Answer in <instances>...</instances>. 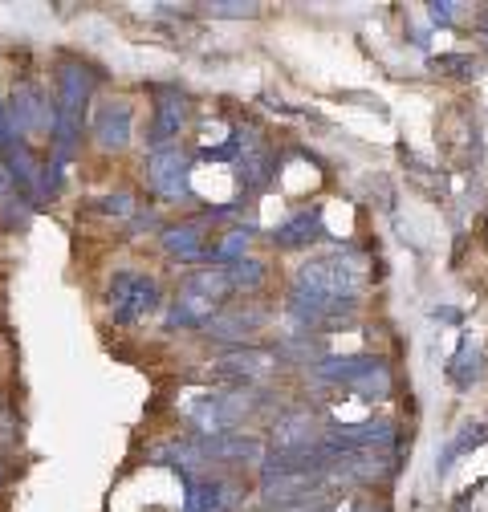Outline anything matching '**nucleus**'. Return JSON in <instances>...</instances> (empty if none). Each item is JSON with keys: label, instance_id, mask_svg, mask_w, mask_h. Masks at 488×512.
<instances>
[{"label": "nucleus", "instance_id": "nucleus-10", "mask_svg": "<svg viewBox=\"0 0 488 512\" xmlns=\"http://www.w3.org/2000/svg\"><path fill=\"white\" fill-rule=\"evenodd\" d=\"M94 143L102 151H127L131 143V102H122V98H110L94 110Z\"/></svg>", "mask_w": 488, "mask_h": 512}, {"label": "nucleus", "instance_id": "nucleus-13", "mask_svg": "<svg viewBox=\"0 0 488 512\" xmlns=\"http://www.w3.org/2000/svg\"><path fill=\"white\" fill-rule=\"evenodd\" d=\"M212 317H216V301L183 285V289H179V297L171 301L167 322H171V326H183V330H208Z\"/></svg>", "mask_w": 488, "mask_h": 512}, {"label": "nucleus", "instance_id": "nucleus-25", "mask_svg": "<svg viewBox=\"0 0 488 512\" xmlns=\"http://www.w3.org/2000/svg\"><path fill=\"white\" fill-rule=\"evenodd\" d=\"M13 196H17V183H13L9 167H5V163H0V204H5V200H13Z\"/></svg>", "mask_w": 488, "mask_h": 512}, {"label": "nucleus", "instance_id": "nucleus-8", "mask_svg": "<svg viewBox=\"0 0 488 512\" xmlns=\"http://www.w3.org/2000/svg\"><path fill=\"white\" fill-rule=\"evenodd\" d=\"M277 366V354H265V350H253V346H240V350H228L224 358L212 362V378H224V382H261L269 378Z\"/></svg>", "mask_w": 488, "mask_h": 512}, {"label": "nucleus", "instance_id": "nucleus-23", "mask_svg": "<svg viewBox=\"0 0 488 512\" xmlns=\"http://www.w3.org/2000/svg\"><path fill=\"white\" fill-rule=\"evenodd\" d=\"M98 204H102V212H114V216H131V212H135V204H131L127 191H118V196H106V200H98Z\"/></svg>", "mask_w": 488, "mask_h": 512}, {"label": "nucleus", "instance_id": "nucleus-4", "mask_svg": "<svg viewBox=\"0 0 488 512\" xmlns=\"http://www.w3.org/2000/svg\"><path fill=\"white\" fill-rule=\"evenodd\" d=\"M106 301H110L114 322H143L147 313L159 309V285H155V277L127 269V273H114Z\"/></svg>", "mask_w": 488, "mask_h": 512}, {"label": "nucleus", "instance_id": "nucleus-18", "mask_svg": "<svg viewBox=\"0 0 488 512\" xmlns=\"http://www.w3.org/2000/svg\"><path fill=\"white\" fill-rule=\"evenodd\" d=\"M257 326H261V313H257V309H253V313L236 309V313H220V317H212V322H208V338H216V342L249 338Z\"/></svg>", "mask_w": 488, "mask_h": 512}, {"label": "nucleus", "instance_id": "nucleus-6", "mask_svg": "<svg viewBox=\"0 0 488 512\" xmlns=\"http://www.w3.org/2000/svg\"><path fill=\"white\" fill-rule=\"evenodd\" d=\"M192 163L179 147H159L151 159H147V183L167 200H183L192 196Z\"/></svg>", "mask_w": 488, "mask_h": 512}, {"label": "nucleus", "instance_id": "nucleus-24", "mask_svg": "<svg viewBox=\"0 0 488 512\" xmlns=\"http://www.w3.org/2000/svg\"><path fill=\"white\" fill-rule=\"evenodd\" d=\"M212 13H220V17H253L257 5H212Z\"/></svg>", "mask_w": 488, "mask_h": 512}, {"label": "nucleus", "instance_id": "nucleus-21", "mask_svg": "<svg viewBox=\"0 0 488 512\" xmlns=\"http://www.w3.org/2000/svg\"><path fill=\"white\" fill-rule=\"evenodd\" d=\"M228 281H232V289H257L261 281H265V265L261 261H240L236 265H228Z\"/></svg>", "mask_w": 488, "mask_h": 512}, {"label": "nucleus", "instance_id": "nucleus-19", "mask_svg": "<svg viewBox=\"0 0 488 512\" xmlns=\"http://www.w3.org/2000/svg\"><path fill=\"white\" fill-rule=\"evenodd\" d=\"M322 236V212H301V216H293L285 228H277V244H285V248H297V244H310V240H318Z\"/></svg>", "mask_w": 488, "mask_h": 512}, {"label": "nucleus", "instance_id": "nucleus-3", "mask_svg": "<svg viewBox=\"0 0 488 512\" xmlns=\"http://www.w3.org/2000/svg\"><path fill=\"white\" fill-rule=\"evenodd\" d=\"M322 382H338V387H350L354 395H387L391 391V374L379 358L371 354H346V358H322L318 370H314Z\"/></svg>", "mask_w": 488, "mask_h": 512}, {"label": "nucleus", "instance_id": "nucleus-11", "mask_svg": "<svg viewBox=\"0 0 488 512\" xmlns=\"http://www.w3.org/2000/svg\"><path fill=\"white\" fill-rule=\"evenodd\" d=\"M318 443H322V435H318V423L310 411H293L273 423V452H310Z\"/></svg>", "mask_w": 488, "mask_h": 512}, {"label": "nucleus", "instance_id": "nucleus-16", "mask_svg": "<svg viewBox=\"0 0 488 512\" xmlns=\"http://www.w3.org/2000/svg\"><path fill=\"white\" fill-rule=\"evenodd\" d=\"M236 179H240L244 191H261V187H269V179H273V155H269L265 147H249V151H244V139H240Z\"/></svg>", "mask_w": 488, "mask_h": 512}, {"label": "nucleus", "instance_id": "nucleus-17", "mask_svg": "<svg viewBox=\"0 0 488 512\" xmlns=\"http://www.w3.org/2000/svg\"><path fill=\"white\" fill-rule=\"evenodd\" d=\"M232 504V488L208 476H192L188 480V512H220Z\"/></svg>", "mask_w": 488, "mask_h": 512}, {"label": "nucleus", "instance_id": "nucleus-2", "mask_svg": "<svg viewBox=\"0 0 488 512\" xmlns=\"http://www.w3.org/2000/svg\"><path fill=\"white\" fill-rule=\"evenodd\" d=\"M293 289L318 293L330 301H354V293L362 289V265L350 256H326V261H310L301 265L293 277Z\"/></svg>", "mask_w": 488, "mask_h": 512}, {"label": "nucleus", "instance_id": "nucleus-27", "mask_svg": "<svg viewBox=\"0 0 488 512\" xmlns=\"http://www.w3.org/2000/svg\"><path fill=\"white\" fill-rule=\"evenodd\" d=\"M5 139H13V118H9L5 106H0V143H5Z\"/></svg>", "mask_w": 488, "mask_h": 512}, {"label": "nucleus", "instance_id": "nucleus-1", "mask_svg": "<svg viewBox=\"0 0 488 512\" xmlns=\"http://www.w3.org/2000/svg\"><path fill=\"white\" fill-rule=\"evenodd\" d=\"M90 90H94V74L78 61H66L57 74V106H53V131H57V163H66L74 143H78V131H82V114H86V102H90ZM53 163V167H57Z\"/></svg>", "mask_w": 488, "mask_h": 512}, {"label": "nucleus", "instance_id": "nucleus-7", "mask_svg": "<svg viewBox=\"0 0 488 512\" xmlns=\"http://www.w3.org/2000/svg\"><path fill=\"white\" fill-rule=\"evenodd\" d=\"M200 456L212 464H265V443L244 435V431H224V435H196Z\"/></svg>", "mask_w": 488, "mask_h": 512}, {"label": "nucleus", "instance_id": "nucleus-26", "mask_svg": "<svg viewBox=\"0 0 488 512\" xmlns=\"http://www.w3.org/2000/svg\"><path fill=\"white\" fill-rule=\"evenodd\" d=\"M436 70H468V57H436Z\"/></svg>", "mask_w": 488, "mask_h": 512}, {"label": "nucleus", "instance_id": "nucleus-20", "mask_svg": "<svg viewBox=\"0 0 488 512\" xmlns=\"http://www.w3.org/2000/svg\"><path fill=\"white\" fill-rule=\"evenodd\" d=\"M183 118H188V106H183V98H163L159 110H155V126H151V143H167L179 135Z\"/></svg>", "mask_w": 488, "mask_h": 512}, {"label": "nucleus", "instance_id": "nucleus-22", "mask_svg": "<svg viewBox=\"0 0 488 512\" xmlns=\"http://www.w3.org/2000/svg\"><path fill=\"white\" fill-rule=\"evenodd\" d=\"M244 248H249V236H244V232H232V236H228L220 248H212L208 256H216V261H232V265H236Z\"/></svg>", "mask_w": 488, "mask_h": 512}, {"label": "nucleus", "instance_id": "nucleus-28", "mask_svg": "<svg viewBox=\"0 0 488 512\" xmlns=\"http://www.w3.org/2000/svg\"><path fill=\"white\" fill-rule=\"evenodd\" d=\"M5 476H9V468H5V460H0V484H5Z\"/></svg>", "mask_w": 488, "mask_h": 512}, {"label": "nucleus", "instance_id": "nucleus-12", "mask_svg": "<svg viewBox=\"0 0 488 512\" xmlns=\"http://www.w3.org/2000/svg\"><path fill=\"white\" fill-rule=\"evenodd\" d=\"M9 118L21 126L25 135H37V131H49V126H53V110L45 106V94H41L33 82H21V86L13 90V110H9Z\"/></svg>", "mask_w": 488, "mask_h": 512}, {"label": "nucleus", "instance_id": "nucleus-14", "mask_svg": "<svg viewBox=\"0 0 488 512\" xmlns=\"http://www.w3.org/2000/svg\"><path fill=\"white\" fill-rule=\"evenodd\" d=\"M261 496H265V504H297V500H314L322 492H318L314 476H269Z\"/></svg>", "mask_w": 488, "mask_h": 512}, {"label": "nucleus", "instance_id": "nucleus-9", "mask_svg": "<svg viewBox=\"0 0 488 512\" xmlns=\"http://www.w3.org/2000/svg\"><path fill=\"white\" fill-rule=\"evenodd\" d=\"M322 443L330 447V452L346 456V452H375V447H387L391 443V423H342V427H330L322 435Z\"/></svg>", "mask_w": 488, "mask_h": 512}, {"label": "nucleus", "instance_id": "nucleus-5", "mask_svg": "<svg viewBox=\"0 0 488 512\" xmlns=\"http://www.w3.org/2000/svg\"><path fill=\"white\" fill-rule=\"evenodd\" d=\"M183 411H188V419L196 423L200 435H224L236 423H244V415L253 411V403L244 395H236V391L232 395H196Z\"/></svg>", "mask_w": 488, "mask_h": 512}, {"label": "nucleus", "instance_id": "nucleus-15", "mask_svg": "<svg viewBox=\"0 0 488 512\" xmlns=\"http://www.w3.org/2000/svg\"><path fill=\"white\" fill-rule=\"evenodd\" d=\"M163 248L167 256H175V261H200V256H208V240H204V228L200 224H175L163 232Z\"/></svg>", "mask_w": 488, "mask_h": 512}]
</instances>
